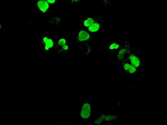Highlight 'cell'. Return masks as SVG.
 Returning <instances> with one entry per match:
<instances>
[{
    "label": "cell",
    "instance_id": "1",
    "mask_svg": "<svg viewBox=\"0 0 167 125\" xmlns=\"http://www.w3.org/2000/svg\"><path fill=\"white\" fill-rule=\"evenodd\" d=\"M68 39L64 37H60L57 39L55 41V49L59 53H63L68 50V46L67 45Z\"/></svg>",
    "mask_w": 167,
    "mask_h": 125
},
{
    "label": "cell",
    "instance_id": "2",
    "mask_svg": "<svg viewBox=\"0 0 167 125\" xmlns=\"http://www.w3.org/2000/svg\"><path fill=\"white\" fill-rule=\"evenodd\" d=\"M76 39L80 44H88L90 41L89 33L84 29L80 30L77 35Z\"/></svg>",
    "mask_w": 167,
    "mask_h": 125
},
{
    "label": "cell",
    "instance_id": "3",
    "mask_svg": "<svg viewBox=\"0 0 167 125\" xmlns=\"http://www.w3.org/2000/svg\"><path fill=\"white\" fill-rule=\"evenodd\" d=\"M91 110L89 102L87 101L82 105L81 111H80V116L83 120H88L90 117Z\"/></svg>",
    "mask_w": 167,
    "mask_h": 125
},
{
    "label": "cell",
    "instance_id": "4",
    "mask_svg": "<svg viewBox=\"0 0 167 125\" xmlns=\"http://www.w3.org/2000/svg\"><path fill=\"white\" fill-rule=\"evenodd\" d=\"M42 43L44 44L43 49L46 52H49L50 49L53 48L55 45V41L50 36H42Z\"/></svg>",
    "mask_w": 167,
    "mask_h": 125
},
{
    "label": "cell",
    "instance_id": "5",
    "mask_svg": "<svg viewBox=\"0 0 167 125\" xmlns=\"http://www.w3.org/2000/svg\"><path fill=\"white\" fill-rule=\"evenodd\" d=\"M128 59L129 63L134 66L135 68H139L140 66V60L138 56L133 53H128Z\"/></svg>",
    "mask_w": 167,
    "mask_h": 125
},
{
    "label": "cell",
    "instance_id": "6",
    "mask_svg": "<svg viewBox=\"0 0 167 125\" xmlns=\"http://www.w3.org/2000/svg\"><path fill=\"white\" fill-rule=\"evenodd\" d=\"M37 7L42 13H45L49 8V4L47 0H40L37 2Z\"/></svg>",
    "mask_w": 167,
    "mask_h": 125
},
{
    "label": "cell",
    "instance_id": "7",
    "mask_svg": "<svg viewBox=\"0 0 167 125\" xmlns=\"http://www.w3.org/2000/svg\"><path fill=\"white\" fill-rule=\"evenodd\" d=\"M123 68L126 72L128 73L129 74H131V75H133V74L136 72V68L130 64L129 61H126L124 62Z\"/></svg>",
    "mask_w": 167,
    "mask_h": 125
},
{
    "label": "cell",
    "instance_id": "8",
    "mask_svg": "<svg viewBox=\"0 0 167 125\" xmlns=\"http://www.w3.org/2000/svg\"><path fill=\"white\" fill-rule=\"evenodd\" d=\"M129 53V48L128 47H123L119 51V53L118 54V58L119 60H123L124 59L125 55H128V53Z\"/></svg>",
    "mask_w": 167,
    "mask_h": 125
},
{
    "label": "cell",
    "instance_id": "9",
    "mask_svg": "<svg viewBox=\"0 0 167 125\" xmlns=\"http://www.w3.org/2000/svg\"><path fill=\"white\" fill-rule=\"evenodd\" d=\"M100 28V25L98 22L95 21L94 23L92 24L89 28L88 31L90 33H96L99 31Z\"/></svg>",
    "mask_w": 167,
    "mask_h": 125
},
{
    "label": "cell",
    "instance_id": "10",
    "mask_svg": "<svg viewBox=\"0 0 167 125\" xmlns=\"http://www.w3.org/2000/svg\"><path fill=\"white\" fill-rule=\"evenodd\" d=\"M95 22L94 18H93V17H88V18H86L84 22H83V26L84 28H89L92 24L94 23Z\"/></svg>",
    "mask_w": 167,
    "mask_h": 125
},
{
    "label": "cell",
    "instance_id": "11",
    "mask_svg": "<svg viewBox=\"0 0 167 125\" xmlns=\"http://www.w3.org/2000/svg\"><path fill=\"white\" fill-rule=\"evenodd\" d=\"M117 117H118L117 116L107 115V116H106V117L104 118V121H113V120H115V119H116Z\"/></svg>",
    "mask_w": 167,
    "mask_h": 125
},
{
    "label": "cell",
    "instance_id": "12",
    "mask_svg": "<svg viewBox=\"0 0 167 125\" xmlns=\"http://www.w3.org/2000/svg\"><path fill=\"white\" fill-rule=\"evenodd\" d=\"M119 47V44H118V43H113L110 45V46H109V48L111 50H114L118 49Z\"/></svg>",
    "mask_w": 167,
    "mask_h": 125
},
{
    "label": "cell",
    "instance_id": "13",
    "mask_svg": "<svg viewBox=\"0 0 167 125\" xmlns=\"http://www.w3.org/2000/svg\"><path fill=\"white\" fill-rule=\"evenodd\" d=\"M102 121H103V120L101 118V117L100 116V117H99L98 118H97V120H95V124H100L102 123Z\"/></svg>",
    "mask_w": 167,
    "mask_h": 125
},
{
    "label": "cell",
    "instance_id": "14",
    "mask_svg": "<svg viewBox=\"0 0 167 125\" xmlns=\"http://www.w3.org/2000/svg\"><path fill=\"white\" fill-rule=\"evenodd\" d=\"M47 1L49 4H55L56 2L55 0H47Z\"/></svg>",
    "mask_w": 167,
    "mask_h": 125
}]
</instances>
